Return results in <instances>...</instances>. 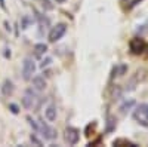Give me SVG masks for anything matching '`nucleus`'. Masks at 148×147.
<instances>
[{"label":"nucleus","mask_w":148,"mask_h":147,"mask_svg":"<svg viewBox=\"0 0 148 147\" xmlns=\"http://www.w3.org/2000/svg\"><path fill=\"white\" fill-rule=\"evenodd\" d=\"M132 117H133L135 122H138L141 126L148 128V104L142 103V104L136 106V108L133 110Z\"/></svg>","instance_id":"1"},{"label":"nucleus","mask_w":148,"mask_h":147,"mask_svg":"<svg viewBox=\"0 0 148 147\" xmlns=\"http://www.w3.org/2000/svg\"><path fill=\"white\" fill-rule=\"evenodd\" d=\"M147 49V42L142 37H133L129 42V51L133 55H141Z\"/></svg>","instance_id":"2"},{"label":"nucleus","mask_w":148,"mask_h":147,"mask_svg":"<svg viewBox=\"0 0 148 147\" xmlns=\"http://www.w3.org/2000/svg\"><path fill=\"white\" fill-rule=\"evenodd\" d=\"M65 33H67V24H64V22L56 24V26L52 27V30L49 31V42H51V43L58 42L59 39H62V36Z\"/></svg>","instance_id":"3"},{"label":"nucleus","mask_w":148,"mask_h":147,"mask_svg":"<svg viewBox=\"0 0 148 147\" xmlns=\"http://www.w3.org/2000/svg\"><path fill=\"white\" fill-rule=\"evenodd\" d=\"M34 71H36V64H34L33 58H25L24 59V64H22V77H24V80H31Z\"/></svg>","instance_id":"4"},{"label":"nucleus","mask_w":148,"mask_h":147,"mask_svg":"<svg viewBox=\"0 0 148 147\" xmlns=\"http://www.w3.org/2000/svg\"><path fill=\"white\" fill-rule=\"evenodd\" d=\"M37 100H39V97L36 95V92H34L33 89H27L25 95H24V98H22V106L30 110V108H33V107H37V106H36Z\"/></svg>","instance_id":"5"},{"label":"nucleus","mask_w":148,"mask_h":147,"mask_svg":"<svg viewBox=\"0 0 148 147\" xmlns=\"http://www.w3.org/2000/svg\"><path fill=\"white\" fill-rule=\"evenodd\" d=\"M37 131H39L42 135L45 137V140H55L56 138V131L53 129V128H51L49 125H46L45 122H40L39 124V126H37Z\"/></svg>","instance_id":"6"},{"label":"nucleus","mask_w":148,"mask_h":147,"mask_svg":"<svg viewBox=\"0 0 148 147\" xmlns=\"http://www.w3.org/2000/svg\"><path fill=\"white\" fill-rule=\"evenodd\" d=\"M65 141L70 144V146H76L77 143H79V140H80V132H79V129H76V128H73V126H68L67 129H65Z\"/></svg>","instance_id":"7"},{"label":"nucleus","mask_w":148,"mask_h":147,"mask_svg":"<svg viewBox=\"0 0 148 147\" xmlns=\"http://www.w3.org/2000/svg\"><path fill=\"white\" fill-rule=\"evenodd\" d=\"M116 126H117V119L116 116H107V122H105V132L107 134H111L113 131H116Z\"/></svg>","instance_id":"8"},{"label":"nucleus","mask_w":148,"mask_h":147,"mask_svg":"<svg viewBox=\"0 0 148 147\" xmlns=\"http://www.w3.org/2000/svg\"><path fill=\"white\" fill-rule=\"evenodd\" d=\"M31 80H33V86H34V89H37V91H43V89L46 88V80H45L43 76H34V77H31Z\"/></svg>","instance_id":"9"},{"label":"nucleus","mask_w":148,"mask_h":147,"mask_svg":"<svg viewBox=\"0 0 148 147\" xmlns=\"http://www.w3.org/2000/svg\"><path fill=\"white\" fill-rule=\"evenodd\" d=\"M14 83H12L9 79H6L5 82H3V86H2V92H3V95L5 97H10L12 94H14Z\"/></svg>","instance_id":"10"},{"label":"nucleus","mask_w":148,"mask_h":147,"mask_svg":"<svg viewBox=\"0 0 148 147\" xmlns=\"http://www.w3.org/2000/svg\"><path fill=\"white\" fill-rule=\"evenodd\" d=\"M46 52H47V45H45V43H37V45H34V54H36L37 58H40V57L45 55Z\"/></svg>","instance_id":"11"},{"label":"nucleus","mask_w":148,"mask_h":147,"mask_svg":"<svg viewBox=\"0 0 148 147\" xmlns=\"http://www.w3.org/2000/svg\"><path fill=\"white\" fill-rule=\"evenodd\" d=\"M45 116H46V119H47L49 122L56 120V108H55L53 106H49V107L45 110Z\"/></svg>","instance_id":"12"},{"label":"nucleus","mask_w":148,"mask_h":147,"mask_svg":"<svg viewBox=\"0 0 148 147\" xmlns=\"http://www.w3.org/2000/svg\"><path fill=\"white\" fill-rule=\"evenodd\" d=\"M113 146H132V147H136L138 144L130 141V140H127V138H116L113 141Z\"/></svg>","instance_id":"13"},{"label":"nucleus","mask_w":148,"mask_h":147,"mask_svg":"<svg viewBox=\"0 0 148 147\" xmlns=\"http://www.w3.org/2000/svg\"><path fill=\"white\" fill-rule=\"evenodd\" d=\"M120 2H121V5H123L125 9H132L133 6H136L139 2H142V0H120Z\"/></svg>","instance_id":"14"},{"label":"nucleus","mask_w":148,"mask_h":147,"mask_svg":"<svg viewBox=\"0 0 148 147\" xmlns=\"http://www.w3.org/2000/svg\"><path fill=\"white\" fill-rule=\"evenodd\" d=\"M133 106H135V100H132V98H130V100H127V101H125V103L121 104V107H120L121 113H126L127 110H130Z\"/></svg>","instance_id":"15"},{"label":"nucleus","mask_w":148,"mask_h":147,"mask_svg":"<svg viewBox=\"0 0 148 147\" xmlns=\"http://www.w3.org/2000/svg\"><path fill=\"white\" fill-rule=\"evenodd\" d=\"M30 140H31V143H34L36 146H39V147H42V146H43L42 140H39V138H37V137H36V134H33V135L30 137Z\"/></svg>","instance_id":"16"},{"label":"nucleus","mask_w":148,"mask_h":147,"mask_svg":"<svg viewBox=\"0 0 148 147\" xmlns=\"http://www.w3.org/2000/svg\"><path fill=\"white\" fill-rule=\"evenodd\" d=\"M42 5H43V8H45L46 10H52V9H53V5L49 2V0H42Z\"/></svg>","instance_id":"17"},{"label":"nucleus","mask_w":148,"mask_h":147,"mask_svg":"<svg viewBox=\"0 0 148 147\" xmlns=\"http://www.w3.org/2000/svg\"><path fill=\"white\" fill-rule=\"evenodd\" d=\"M9 110H10V112L14 113V115H18V113H19V107H18L16 104H14V103L9 104Z\"/></svg>","instance_id":"18"},{"label":"nucleus","mask_w":148,"mask_h":147,"mask_svg":"<svg viewBox=\"0 0 148 147\" xmlns=\"http://www.w3.org/2000/svg\"><path fill=\"white\" fill-rule=\"evenodd\" d=\"M27 120H28V124L31 125V128H33L34 131H37V126H39V124H37L36 120H33V119H31V116H27Z\"/></svg>","instance_id":"19"},{"label":"nucleus","mask_w":148,"mask_h":147,"mask_svg":"<svg viewBox=\"0 0 148 147\" xmlns=\"http://www.w3.org/2000/svg\"><path fill=\"white\" fill-rule=\"evenodd\" d=\"M21 27H22L24 30L28 28V18H27V17H24V18H22V24H21Z\"/></svg>","instance_id":"20"},{"label":"nucleus","mask_w":148,"mask_h":147,"mask_svg":"<svg viewBox=\"0 0 148 147\" xmlns=\"http://www.w3.org/2000/svg\"><path fill=\"white\" fill-rule=\"evenodd\" d=\"M51 63H52V59H51V58H46V59H43V63L40 64V67H42V68H45L46 66H49Z\"/></svg>","instance_id":"21"},{"label":"nucleus","mask_w":148,"mask_h":147,"mask_svg":"<svg viewBox=\"0 0 148 147\" xmlns=\"http://www.w3.org/2000/svg\"><path fill=\"white\" fill-rule=\"evenodd\" d=\"M126 70H127V66H121V67H119V76H123Z\"/></svg>","instance_id":"22"},{"label":"nucleus","mask_w":148,"mask_h":147,"mask_svg":"<svg viewBox=\"0 0 148 147\" xmlns=\"http://www.w3.org/2000/svg\"><path fill=\"white\" fill-rule=\"evenodd\" d=\"M5 27H6L8 31H10V26H9V22H8V21H5Z\"/></svg>","instance_id":"23"},{"label":"nucleus","mask_w":148,"mask_h":147,"mask_svg":"<svg viewBox=\"0 0 148 147\" xmlns=\"http://www.w3.org/2000/svg\"><path fill=\"white\" fill-rule=\"evenodd\" d=\"M5 51H6V52H5V57L9 58V57H10V51H9V49H5Z\"/></svg>","instance_id":"24"},{"label":"nucleus","mask_w":148,"mask_h":147,"mask_svg":"<svg viewBox=\"0 0 148 147\" xmlns=\"http://www.w3.org/2000/svg\"><path fill=\"white\" fill-rule=\"evenodd\" d=\"M0 6H2V9H6V6H5V0H0Z\"/></svg>","instance_id":"25"},{"label":"nucleus","mask_w":148,"mask_h":147,"mask_svg":"<svg viewBox=\"0 0 148 147\" xmlns=\"http://www.w3.org/2000/svg\"><path fill=\"white\" fill-rule=\"evenodd\" d=\"M56 2H65V0H56Z\"/></svg>","instance_id":"26"}]
</instances>
